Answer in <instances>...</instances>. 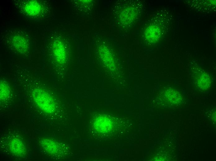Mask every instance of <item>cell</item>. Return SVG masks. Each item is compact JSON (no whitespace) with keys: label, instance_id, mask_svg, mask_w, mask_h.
Listing matches in <instances>:
<instances>
[{"label":"cell","instance_id":"cell-7","mask_svg":"<svg viewBox=\"0 0 216 161\" xmlns=\"http://www.w3.org/2000/svg\"><path fill=\"white\" fill-rule=\"evenodd\" d=\"M55 56L59 62H64L65 59V53L64 48L61 46L56 47L54 50Z\"/></svg>","mask_w":216,"mask_h":161},{"label":"cell","instance_id":"cell-5","mask_svg":"<svg viewBox=\"0 0 216 161\" xmlns=\"http://www.w3.org/2000/svg\"><path fill=\"white\" fill-rule=\"evenodd\" d=\"M111 125L110 120L103 117L98 118L95 120L94 124L95 128L101 132L109 131L111 128Z\"/></svg>","mask_w":216,"mask_h":161},{"label":"cell","instance_id":"cell-1","mask_svg":"<svg viewBox=\"0 0 216 161\" xmlns=\"http://www.w3.org/2000/svg\"><path fill=\"white\" fill-rule=\"evenodd\" d=\"M128 3L124 4L118 16L119 24L124 28L129 27L134 24L141 11L139 2H128Z\"/></svg>","mask_w":216,"mask_h":161},{"label":"cell","instance_id":"cell-3","mask_svg":"<svg viewBox=\"0 0 216 161\" xmlns=\"http://www.w3.org/2000/svg\"><path fill=\"white\" fill-rule=\"evenodd\" d=\"M39 142L43 149L49 154H57L62 150V147L59 143L51 139L43 138Z\"/></svg>","mask_w":216,"mask_h":161},{"label":"cell","instance_id":"cell-2","mask_svg":"<svg viewBox=\"0 0 216 161\" xmlns=\"http://www.w3.org/2000/svg\"><path fill=\"white\" fill-rule=\"evenodd\" d=\"M32 95L34 102L42 111L48 114L55 111L56 107L55 102L47 91L37 88L33 90Z\"/></svg>","mask_w":216,"mask_h":161},{"label":"cell","instance_id":"cell-4","mask_svg":"<svg viewBox=\"0 0 216 161\" xmlns=\"http://www.w3.org/2000/svg\"><path fill=\"white\" fill-rule=\"evenodd\" d=\"M9 148L11 152L14 155L21 157L26 154V148L22 141L19 138L14 137L10 140Z\"/></svg>","mask_w":216,"mask_h":161},{"label":"cell","instance_id":"cell-6","mask_svg":"<svg viewBox=\"0 0 216 161\" xmlns=\"http://www.w3.org/2000/svg\"><path fill=\"white\" fill-rule=\"evenodd\" d=\"M10 92V88L7 81L2 80L0 81V101L7 100L9 97Z\"/></svg>","mask_w":216,"mask_h":161}]
</instances>
